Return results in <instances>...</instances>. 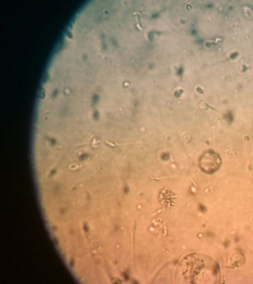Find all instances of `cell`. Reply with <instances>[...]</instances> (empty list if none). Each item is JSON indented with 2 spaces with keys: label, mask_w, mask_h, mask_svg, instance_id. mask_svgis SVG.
Returning <instances> with one entry per match:
<instances>
[{
  "label": "cell",
  "mask_w": 253,
  "mask_h": 284,
  "mask_svg": "<svg viewBox=\"0 0 253 284\" xmlns=\"http://www.w3.org/2000/svg\"><path fill=\"white\" fill-rule=\"evenodd\" d=\"M190 268L185 273L189 274L190 280L205 281L206 283H216L219 279L217 264L209 257L198 256L190 261Z\"/></svg>",
  "instance_id": "cell-1"
}]
</instances>
